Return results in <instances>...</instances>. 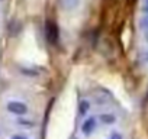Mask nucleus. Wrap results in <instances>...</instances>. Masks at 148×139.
I'll return each instance as SVG.
<instances>
[{"mask_svg": "<svg viewBox=\"0 0 148 139\" xmlns=\"http://www.w3.org/2000/svg\"><path fill=\"white\" fill-rule=\"evenodd\" d=\"M6 110L16 117H25L29 113V106L22 100H9L6 103Z\"/></svg>", "mask_w": 148, "mask_h": 139, "instance_id": "f257e3e1", "label": "nucleus"}, {"mask_svg": "<svg viewBox=\"0 0 148 139\" xmlns=\"http://www.w3.org/2000/svg\"><path fill=\"white\" fill-rule=\"evenodd\" d=\"M97 125H99L97 116L90 114V116H86V117L83 119L82 126H80V130H82V133H83L84 136L89 138V136H92V135L97 130Z\"/></svg>", "mask_w": 148, "mask_h": 139, "instance_id": "f03ea898", "label": "nucleus"}, {"mask_svg": "<svg viewBox=\"0 0 148 139\" xmlns=\"http://www.w3.org/2000/svg\"><path fill=\"white\" fill-rule=\"evenodd\" d=\"M97 119L105 126H113L118 122V116L115 113H112V112H103V113H100L97 116Z\"/></svg>", "mask_w": 148, "mask_h": 139, "instance_id": "7ed1b4c3", "label": "nucleus"}, {"mask_svg": "<svg viewBox=\"0 0 148 139\" xmlns=\"http://www.w3.org/2000/svg\"><path fill=\"white\" fill-rule=\"evenodd\" d=\"M45 31H47V38L49 39V42H55L57 38H58V29L57 26L54 25V22H47L45 25Z\"/></svg>", "mask_w": 148, "mask_h": 139, "instance_id": "20e7f679", "label": "nucleus"}, {"mask_svg": "<svg viewBox=\"0 0 148 139\" xmlns=\"http://www.w3.org/2000/svg\"><path fill=\"white\" fill-rule=\"evenodd\" d=\"M90 109H92L90 100H89V99H82V100H80V103H79V109H77V110H79V116L84 119V117L89 114Z\"/></svg>", "mask_w": 148, "mask_h": 139, "instance_id": "39448f33", "label": "nucleus"}, {"mask_svg": "<svg viewBox=\"0 0 148 139\" xmlns=\"http://www.w3.org/2000/svg\"><path fill=\"white\" fill-rule=\"evenodd\" d=\"M60 6L65 10V12H71V10H76L80 5V0H58Z\"/></svg>", "mask_w": 148, "mask_h": 139, "instance_id": "423d86ee", "label": "nucleus"}, {"mask_svg": "<svg viewBox=\"0 0 148 139\" xmlns=\"http://www.w3.org/2000/svg\"><path fill=\"white\" fill-rule=\"evenodd\" d=\"M109 139H125V138L119 130H112L110 135H109Z\"/></svg>", "mask_w": 148, "mask_h": 139, "instance_id": "0eeeda50", "label": "nucleus"}, {"mask_svg": "<svg viewBox=\"0 0 148 139\" xmlns=\"http://www.w3.org/2000/svg\"><path fill=\"white\" fill-rule=\"evenodd\" d=\"M9 139H29L26 135H23V133H15V135H12Z\"/></svg>", "mask_w": 148, "mask_h": 139, "instance_id": "6e6552de", "label": "nucleus"}, {"mask_svg": "<svg viewBox=\"0 0 148 139\" xmlns=\"http://www.w3.org/2000/svg\"><path fill=\"white\" fill-rule=\"evenodd\" d=\"M144 10H145V13H147V16H148V0H145V5H144Z\"/></svg>", "mask_w": 148, "mask_h": 139, "instance_id": "1a4fd4ad", "label": "nucleus"}, {"mask_svg": "<svg viewBox=\"0 0 148 139\" xmlns=\"http://www.w3.org/2000/svg\"><path fill=\"white\" fill-rule=\"evenodd\" d=\"M144 36H145V41H147V44H148V29L145 31V35H144Z\"/></svg>", "mask_w": 148, "mask_h": 139, "instance_id": "9d476101", "label": "nucleus"}, {"mask_svg": "<svg viewBox=\"0 0 148 139\" xmlns=\"http://www.w3.org/2000/svg\"><path fill=\"white\" fill-rule=\"evenodd\" d=\"M0 2H3V0H0Z\"/></svg>", "mask_w": 148, "mask_h": 139, "instance_id": "9b49d317", "label": "nucleus"}]
</instances>
